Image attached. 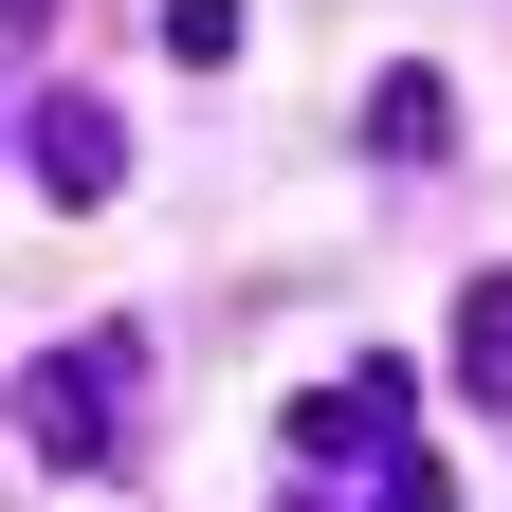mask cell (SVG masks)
<instances>
[{"label":"cell","instance_id":"obj_3","mask_svg":"<svg viewBox=\"0 0 512 512\" xmlns=\"http://www.w3.org/2000/svg\"><path fill=\"white\" fill-rule=\"evenodd\" d=\"M19 165H37V202H74V220H92L110 183H128V128H110L92 92H37V110H19Z\"/></svg>","mask_w":512,"mask_h":512},{"label":"cell","instance_id":"obj_7","mask_svg":"<svg viewBox=\"0 0 512 512\" xmlns=\"http://www.w3.org/2000/svg\"><path fill=\"white\" fill-rule=\"evenodd\" d=\"M165 55H183V74H220V55H238V0H165Z\"/></svg>","mask_w":512,"mask_h":512},{"label":"cell","instance_id":"obj_8","mask_svg":"<svg viewBox=\"0 0 512 512\" xmlns=\"http://www.w3.org/2000/svg\"><path fill=\"white\" fill-rule=\"evenodd\" d=\"M0 128H19V110H0Z\"/></svg>","mask_w":512,"mask_h":512},{"label":"cell","instance_id":"obj_1","mask_svg":"<svg viewBox=\"0 0 512 512\" xmlns=\"http://www.w3.org/2000/svg\"><path fill=\"white\" fill-rule=\"evenodd\" d=\"M128 403H147V330H74V348H37L19 384H0L19 458H55V476H110L128 458Z\"/></svg>","mask_w":512,"mask_h":512},{"label":"cell","instance_id":"obj_6","mask_svg":"<svg viewBox=\"0 0 512 512\" xmlns=\"http://www.w3.org/2000/svg\"><path fill=\"white\" fill-rule=\"evenodd\" d=\"M293 512H330V494H293ZM366 512H458V476L403 439V458H366Z\"/></svg>","mask_w":512,"mask_h":512},{"label":"cell","instance_id":"obj_4","mask_svg":"<svg viewBox=\"0 0 512 512\" xmlns=\"http://www.w3.org/2000/svg\"><path fill=\"white\" fill-rule=\"evenodd\" d=\"M439 147H458V92H439L421 55H403V74L366 92V165H439Z\"/></svg>","mask_w":512,"mask_h":512},{"label":"cell","instance_id":"obj_2","mask_svg":"<svg viewBox=\"0 0 512 512\" xmlns=\"http://www.w3.org/2000/svg\"><path fill=\"white\" fill-rule=\"evenodd\" d=\"M403 403H421L403 348H348V366L293 403V458H311V476H330V458H403Z\"/></svg>","mask_w":512,"mask_h":512},{"label":"cell","instance_id":"obj_5","mask_svg":"<svg viewBox=\"0 0 512 512\" xmlns=\"http://www.w3.org/2000/svg\"><path fill=\"white\" fill-rule=\"evenodd\" d=\"M458 384H476V403H512V275L458 293Z\"/></svg>","mask_w":512,"mask_h":512}]
</instances>
